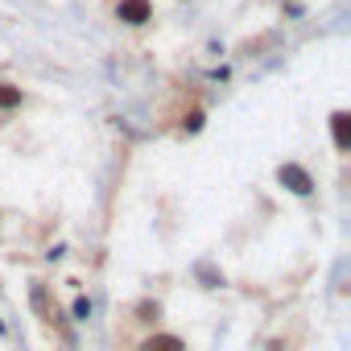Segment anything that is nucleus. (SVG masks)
Here are the masks:
<instances>
[{
	"label": "nucleus",
	"mask_w": 351,
	"mask_h": 351,
	"mask_svg": "<svg viewBox=\"0 0 351 351\" xmlns=\"http://www.w3.org/2000/svg\"><path fill=\"white\" fill-rule=\"evenodd\" d=\"M34 310L42 314V322H54V318H58V310L50 306V293H46V285H34Z\"/></svg>",
	"instance_id": "nucleus-6"
},
{
	"label": "nucleus",
	"mask_w": 351,
	"mask_h": 351,
	"mask_svg": "<svg viewBox=\"0 0 351 351\" xmlns=\"http://www.w3.org/2000/svg\"><path fill=\"white\" fill-rule=\"evenodd\" d=\"M141 351H186V343L178 335H153V339L141 343Z\"/></svg>",
	"instance_id": "nucleus-4"
},
{
	"label": "nucleus",
	"mask_w": 351,
	"mask_h": 351,
	"mask_svg": "<svg viewBox=\"0 0 351 351\" xmlns=\"http://www.w3.org/2000/svg\"><path fill=\"white\" fill-rule=\"evenodd\" d=\"M91 314V302L87 298H75V318H87Z\"/></svg>",
	"instance_id": "nucleus-8"
},
{
	"label": "nucleus",
	"mask_w": 351,
	"mask_h": 351,
	"mask_svg": "<svg viewBox=\"0 0 351 351\" xmlns=\"http://www.w3.org/2000/svg\"><path fill=\"white\" fill-rule=\"evenodd\" d=\"M277 178H281V182H285V186H289L293 195H310V191H314V182H310V173H306L302 165H293V161H285V165L277 169Z\"/></svg>",
	"instance_id": "nucleus-2"
},
{
	"label": "nucleus",
	"mask_w": 351,
	"mask_h": 351,
	"mask_svg": "<svg viewBox=\"0 0 351 351\" xmlns=\"http://www.w3.org/2000/svg\"><path fill=\"white\" fill-rule=\"evenodd\" d=\"M116 17L124 25H149L153 21V0H120L116 5Z\"/></svg>",
	"instance_id": "nucleus-1"
},
{
	"label": "nucleus",
	"mask_w": 351,
	"mask_h": 351,
	"mask_svg": "<svg viewBox=\"0 0 351 351\" xmlns=\"http://www.w3.org/2000/svg\"><path fill=\"white\" fill-rule=\"evenodd\" d=\"M21 104H25V91L17 83H0V112H13Z\"/></svg>",
	"instance_id": "nucleus-5"
},
{
	"label": "nucleus",
	"mask_w": 351,
	"mask_h": 351,
	"mask_svg": "<svg viewBox=\"0 0 351 351\" xmlns=\"http://www.w3.org/2000/svg\"><path fill=\"white\" fill-rule=\"evenodd\" d=\"M330 132H335V149L347 153V149H351V116H347L343 108L330 116Z\"/></svg>",
	"instance_id": "nucleus-3"
},
{
	"label": "nucleus",
	"mask_w": 351,
	"mask_h": 351,
	"mask_svg": "<svg viewBox=\"0 0 351 351\" xmlns=\"http://www.w3.org/2000/svg\"><path fill=\"white\" fill-rule=\"evenodd\" d=\"M161 310H157V302H141V322H153Z\"/></svg>",
	"instance_id": "nucleus-7"
}]
</instances>
